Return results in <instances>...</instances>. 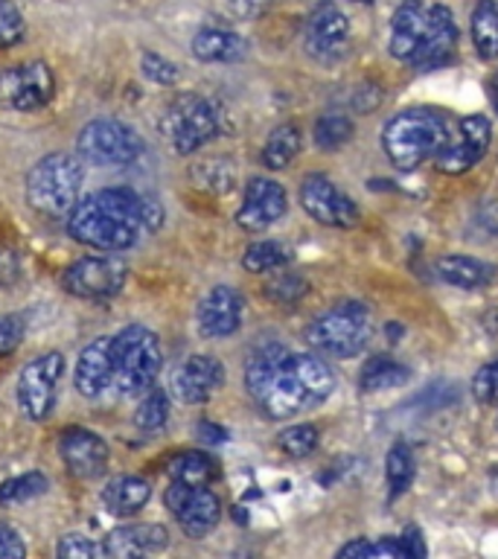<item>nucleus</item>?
<instances>
[{"label": "nucleus", "instance_id": "nucleus-23", "mask_svg": "<svg viewBox=\"0 0 498 559\" xmlns=\"http://www.w3.org/2000/svg\"><path fill=\"white\" fill-rule=\"evenodd\" d=\"M192 56L199 61H213V64H230V61L245 59L248 52V41L242 35L230 33V29H216V26H208V29H199L195 38H192Z\"/></svg>", "mask_w": 498, "mask_h": 559}, {"label": "nucleus", "instance_id": "nucleus-35", "mask_svg": "<svg viewBox=\"0 0 498 559\" xmlns=\"http://www.w3.org/2000/svg\"><path fill=\"white\" fill-rule=\"evenodd\" d=\"M318 440H321L318 428L300 423V426H288L286 431H280L277 445L280 452L288 454V457H309L318 449Z\"/></svg>", "mask_w": 498, "mask_h": 559}, {"label": "nucleus", "instance_id": "nucleus-28", "mask_svg": "<svg viewBox=\"0 0 498 559\" xmlns=\"http://www.w3.org/2000/svg\"><path fill=\"white\" fill-rule=\"evenodd\" d=\"M169 478L192 484V487H208L210 480L218 478V466L210 454L183 452L169 461Z\"/></svg>", "mask_w": 498, "mask_h": 559}, {"label": "nucleus", "instance_id": "nucleus-26", "mask_svg": "<svg viewBox=\"0 0 498 559\" xmlns=\"http://www.w3.org/2000/svg\"><path fill=\"white\" fill-rule=\"evenodd\" d=\"M472 44L484 61L498 59V0H478L470 17Z\"/></svg>", "mask_w": 498, "mask_h": 559}, {"label": "nucleus", "instance_id": "nucleus-19", "mask_svg": "<svg viewBox=\"0 0 498 559\" xmlns=\"http://www.w3.org/2000/svg\"><path fill=\"white\" fill-rule=\"evenodd\" d=\"M225 382V367L213 356H190L173 373V393L187 405H201Z\"/></svg>", "mask_w": 498, "mask_h": 559}, {"label": "nucleus", "instance_id": "nucleus-41", "mask_svg": "<svg viewBox=\"0 0 498 559\" xmlns=\"http://www.w3.org/2000/svg\"><path fill=\"white\" fill-rule=\"evenodd\" d=\"M472 393L484 405H498V358L484 365L475 373V379H472Z\"/></svg>", "mask_w": 498, "mask_h": 559}, {"label": "nucleus", "instance_id": "nucleus-45", "mask_svg": "<svg viewBox=\"0 0 498 559\" xmlns=\"http://www.w3.org/2000/svg\"><path fill=\"white\" fill-rule=\"evenodd\" d=\"M269 7L271 0H227L230 15L239 17V21H253V17H260Z\"/></svg>", "mask_w": 498, "mask_h": 559}, {"label": "nucleus", "instance_id": "nucleus-42", "mask_svg": "<svg viewBox=\"0 0 498 559\" xmlns=\"http://www.w3.org/2000/svg\"><path fill=\"white\" fill-rule=\"evenodd\" d=\"M26 323L21 314H0V356H9L21 347Z\"/></svg>", "mask_w": 498, "mask_h": 559}, {"label": "nucleus", "instance_id": "nucleus-31", "mask_svg": "<svg viewBox=\"0 0 498 559\" xmlns=\"http://www.w3.org/2000/svg\"><path fill=\"white\" fill-rule=\"evenodd\" d=\"M288 248L286 245L274 242V239H262V242L248 245V251L242 257L245 271H251V274H265V271H274L280 265H286L288 262Z\"/></svg>", "mask_w": 498, "mask_h": 559}, {"label": "nucleus", "instance_id": "nucleus-13", "mask_svg": "<svg viewBox=\"0 0 498 559\" xmlns=\"http://www.w3.org/2000/svg\"><path fill=\"white\" fill-rule=\"evenodd\" d=\"M126 283V262L120 257H82L64 271V288L82 300L114 297Z\"/></svg>", "mask_w": 498, "mask_h": 559}, {"label": "nucleus", "instance_id": "nucleus-49", "mask_svg": "<svg viewBox=\"0 0 498 559\" xmlns=\"http://www.w3.org/2000/svg\"><path fill=\"white\" fill-rule=\"evenodd\" d=\"M489 94H493V105H496L498 111V73L493 76V82H489Z\"/></svg>", "mask_w": 498, "mask_h": 559}, {"label": "nucleus", "instance_id": "nucleus-36", "mask_svg": "<svg viewBox=\"0 0 498 559\" xmlns=\"http://www.w3.org/2000/svg\"><path fill=\"white\" fill-rule=\"evenodd\" d=\"M341 559H408L405 550H402L400 539H382V542H370V539H358L349 542L339 550Z\"/></svg>", "mask_w": 498, "mask_h": 559}, {"label": "nucleus", "instance_id": "nucleus-47", "mask_svg": "<svg viewBox=\"0 0 498 559\" xmlns=\"http://www.w3.org/2000/svg\"><path fill=\"white\" fill-rule=\"evenodd\" d=\"M400 545H402V550H405V557H411V559L426 557V542H423V536H419L417 527H408V531L402 533Z\"/></svg>", "mask_w": 498, "mask_h": 559}, {"label": "nucleus", "instance_id": "nucleus-44", "mask_svg": "<svg viewBox=\"0 0 498 559\" xmlns=\"http://www.w3.org/2000/svg\"><path fill=\"white\" fill-rule=\"evenodd\" d=\"M26 554L24 539L17 536L15 527L0 522V559H21Z\"/></svg>", "mask_w": 498, "mask_h": 559}, {"label": "nucleus", "instance_id": "nucleus-34", "mask_svg": "<svg viewBox=\"0 0 498 559\" xmlns=\"http://www.w3.org/2000/svg\"><path fill=\"white\" fill-rule=\"evenodd\" d=\"M169 419V396L164 391H146L143 402L134 411V426L140 431H161Z\"/></svg>", "mask_w": 498, "mask_h": 559}, {"label": "nucleus", "instance_id": "nucleus-6", "mask_svg": "<svg viewBox=\"0 0 498 559\" xmlns=\"http://www.w3.org/2000/svg\"><path fill=\"white\" fill-rule=\"evenodd\" d=\"M82 178H85V169L76 155L52 152L42 157L26 175V201L44 216H70V210L76 207Z\"/></svg>", "mask_w": 498, "mask_h": 559}, {"label": "nucleus", "instance_id": "nucleus-32", "mask_svg": "<svg viewBox=\"0 0 498 559\" xmlns=\"http://www.w3.org/2000/svg\"><path fill=\"white\" fill-rule=\"evenodd\" d=\"M353 120L347 114H323L315 122V143L327 152H335V148L347 146L349 138H353Z\"/></svg>", "mask_w": 498, "mask_h": 559}, {"label": "nucleus", "instance_id": "nucleus-25", "mask_svg": "<svg viewBox=\"0 0 498 559\" xmlns=\"http://www.w3.org/2000/svg\"><path fill=\"white\" fill-rule=\"evenodd\" d=\"M435 271H437V277L443 280V283L458 288H481L496 277V269H493V265L475 260V257H466V253H449V257H440Z\"/></svg>", "mask_w": 498, "mask_h": 559}, {"label": "nucleus", "instance_id": "nucleus-1", "mask_svg": "<svg viewBox=\"0 0 498 559\" xmlns=\"http://www.w3.org/2000/svg\"><path fill=\"white\" fill-rule=\"evenodd\" d=\"M245 384L265 417L288 419L327 402L335 391V376L321 356L292 353L274 341L248 358Z\"/></svg>", "mask_w": 498, "mask_h": 559}, {"label": "nucleus", "instance_id": "nucleus-20", "mask_svg": "<svg viewBox=\"0 0 498 559\" xmlns=\"http://www.w3.org/2000/svg\"><path fill=\"white\" fill-rule=\"evenodd\" d=\"M245 312L242 295L230 286L210 288L199 304V330L204 338H227L239 330Z\"/></svg>", "mask_w": 498, "mask_h": 559}, {"label": "nucleus", "instance_id": "nucleus-33", "mask_svg": "<svg viewBox=\"0 0 498 559\" xmlns=\"http://www.w3.org/2000/svg\"><path fill=\"white\" fill-rule=\"evenodd\" d=\"M44 492H47V478L42 472H24V475L0 484V504H24V501L44 496Z\"/></svg>", "mask_w": 498, "mask_h": 559}, {"label": "nucleus", "instance_id": "nucleus-43", "mask_svg": "<svg viewBox=\"0 0 498 559\" xmlns=\"http://www.w3.org/2000/svg\"><path fill=\"white\" fill-rule=\"evenodd\" d=\"M143 73L157 85H175L178 82V68L164 56H157V52H143Z\"/></svg>", "mask_w": 498, "mask_h": 559}, {"label": "nucleus", "instance_id": "nucleus-40", "mask_svg": "<svg viewBox=\"0 0 498 559\" xmlns=\"http://www.w3.org/2000/svg\"><path fill=\"white\" fill-rule=\"evenodd\" d=\"M56 554L61 559H87V557H105V545H96L82 533H68L61 536L59 545H56Z\"/></svg>", "mask_w": 498, "mask_h": 559}, {"label": "nucleus", "instance_id": "nucleus-10", "mask_svg": "<svg viewBox=\"0 0 498 559\" xmlns=\"http://www.w3.org/2000/svg\"><path fill=\"white\" fill-rule=\"evenodd\" d=\"M64 373V356L47 353L33 358L17 376V408L29 423H42L50 417L52 402H56V384Z\"/></svg>", "mask_w": 498, "mask_h": 559}, {"label": "nucleus", "instance_id": "nucleus-30", "mask_svg": "<svg viewBox=\"0 0 498 559\" xmlns=\"http://www.w3.org/2000/svg\"><path fill=\"white\" fill-rule=\"evenodd\" d=\"M414 469H417L414 452H411L405 443H393L391 452H388V463H384V478H388L391 498L402 496V492L411 487V480H414Z\"/></svg>", "mask_w": 498, "mask_h": 559}, {"label": "nucleus", "instance_id": "nucleus-22", "mask_svg": "<svg viewBox=\"0 0 498 559\" xmlns=\"http://www.w3.org/2000/svg\"><path fill=\"white\" fill-rule=\"evenodd\" d=\"M76 391L85 400L103 396L108 388H114V367H111V338L91 341L76 361Z\"/></svg>", "mask_w": 498, "mask_h": 559}, {"label": "nucleus", "instance_id": "nucleus-4", "mask_svg": "<svg viewBox=\"0 0 498 559\" xmlns=\"http://www.w3.org/2000/svg\"><path fill=\"white\" fill-rule=\"evenodd\" d=\"M452 140L449 122L428 108H411L388 120L382 131L384 155L400 169H417L426 160H435Z\"/></svg>", "mask_w": 498, "mask_h": 559}, {"label": "nucleus", "instance_id": "nucleus-29", "mask_svg": "<svg viewBox=\"0 0 498 559\" xmlns=\"http://www.w3.org/2000/svg\"><path fill=\"white\" fill-rule=\"evenodd\" d=\"M297 155H300V131H297V126L286 122V126H277L271 131L269 140H265L262 164L269 169H286Z\"/></svg>", "mask_w": 498, "mask_h": 559}, {"label": "nucleus", "instance_id": "nucleus-5", "mask_svg": "<svg viewBox=\"0 0 498 559\" xmlns=\"http://www.w3.org/2000/svg\"><path fill=\"white\" fill-rule=\"evenodd\" d=\"M161 365H164L161 341L149 326L131 323L111 338L114 388L122 396H143L146 391H152Z\"/></svg>", "mask_w": 498, "mask_h": 559}, {"label": "nucleus", "instance_id": "nucleus-24", "mask_svg": "<svg viewBox=\"0 0 498 559\" xmlns=\"http://www.w3.org/2000/svg\"><path fill=\"white\" fill-rule=\"evenodd\" d=\"M149 496H152L149 480L138 478V475H120V478H114L105 484L103 504L111 515L126 519V515L140 513V510L146 507Z\"/></svg>", "mask_w": 498, "mask_h": 559}, {"label": "nucleus", "instance_id": "nucleus-16", "mask_svg": "<svg viewBox=\"0 0 498 559\" xmlns=\"http://www.w3.org/2000/svg\"><path fill=\"white\" fill-rule=\"evenodd\" d=\"M489 140H493V129H489L487 117H481V114L463 117L458 122V140H449V146L435 157L437 169L443 175L470 173L472 166L487 155Z\"/></svg>", "mask_w": 498, "mask_h": 559}, {"label": "nucleus", "instance_id": "nucleus-39", "mask_svg": "<svg viewBox=\"0 0 498 559\" xmlns=\"http://www.w3.org/2000/svg\"><path fill=\"white\" fill-rule=\"evenodd\" d=\"M309 292V286L304 283V277H297V274H280V277H274L265 286V295L274 300V304H297L300 297Z\"/></svg>", "mask_w": 498, "mask_h": 559}, {"label": "nucleus", "instance_id": "nucleus-48", "mask_svg": "<svg viewBox=\"0 0 498 559\" xmlns=\"http://www.w3.org/2000/svg\"><path fill=\"white\" fill-rule=\"evenodd\" d=\"M199 440L210 445H222L227 440V428L210 423V419H201L199 423Z\"/></svg>", "mask_w": 498, "mask_h": 559}, {"label": "nucleus", "instance_id": "nucleus-2", "mask_svg": "<svg viewBox=\"0 0 498 559\" xmlns=\"http://www.w3.org/2000/svg\"><path fill=\"white\" fill-rule=\"evenodd\" d=\"M164 225V207L129 187H108L91 192L68 216V234L76 242L99 251L131 248L143 234Z\"/></svg>", "mask_w": 498, "mask_h": 559}, {"label": "nucleus", "instance_id": "nucleus-11", "mask_svg": "<svg viewBox=\"0 0 498 559\" xmlns=\"http://www.w3.org/2000/svg\"><path fill=\"white\" fill-rule=\"evenodd\" d=\"M166 507L181 524L190 539H204L222 519V501L208 487H192L183 480H173L166 489Z\"/></svg>", "mask_w": 498, "mask_h": 559}, {"label": "nucleus", "instance_id": "nucleus-18", "mask_svg": "<svg viewBox=\"0 0 498 559\" xmlns=\"http://www.w3.org/2000/svg\"><path fill=\"white\" fill-rule=\"evenodd\" d=\"M59 454L76 478H96L108 466V443L96 431L68 428L59 437Z\"/></svg>", "mask_w": 498, "mask_h": 559}, {"label": "nucleus", "instance_id": "nucleus-12", "mask_svg": "<svg viewBox=\"0 0 498 559\" xmlns=\"http://www.w3.org/2000/svg\"><path fill=\"white\" fill-rule=\"evenodd\" d=\"M56 82L44 61H26L0 73V103L15 111H35L52 99Z\"/></svg>", "mask_w": 498, "mask_h": 559}, {"label": "nucleus", "instance_id": "nucleus-46", "mask_svg": "<svg viewBox=\"0 0 498 559\" xmlns=\"http://www.w3.org/2000/svg\"><path fill=\"white\" fill-rule=\"evenodd\" d=\"M21 280V260L17 253L0 251V286H15Z\"/></svg>", "mask_w": 498, "mask_h": 559}, {"label": "nucleus", "instance_id": "nucleus-21", "mask_svg": "<svg viewBox=\"0 0 498 559\" xmlns=\"http://www.w3.org/2000/svg\"><path fill=\"white\" fill-rule=\"evenodd\" d=\"M105 557L134 559L161 554L169 545V533L164 524H126L105 536Z\"/></svg>", "mask_w": 498, "mask_h": 559}, {"label": "nucleus", "instance_id": "nucleus-3", "mask_svg": "<svg viewBox=\"0 0 498 559\" xmlns=\"http://www.w3.org/2000/svg\"><path fill=\"white\" fill-rule=\"evenodd\" d=\"M458 47L452 9L426 0H402L391 17V56L417 70L443 68Z\"/></svg>", "mask_w": 498, "mask_h": 559}, {"label": "nucleus", "instance_id": "nucleus-37", "mask_svg": "<svg viewBox=\"0 0 498 559\" xmlns=\"http://www.w3.org/2000/svg\"><path fill=\"white\" fill-rule=\"evenodd\" d=\"M192 178L201 183V190H210V192H227L236 181L234 166H230V160H225V157L199 164L195 169H192Z\"/></svg>", "mask_w": 498, "mask_h": 559}, {"label": "nucleus", "instance_id": "nucleus-17", "mask_svg": "<svg viewBox=\"0 0 498 559\" xmlns=\"http://www.w3.org/2000/svg\"><path fill=\"white\" fill-rule=\"evenodd\" d=\"M283 213H286L283 187L271 178H251L245 187L242 207L236 213V225L251 230V234H260V230L274 225L277 218H283Z\"/></svg>", "mask_w": 498, "mask_h": 559}, {"label": "nucleus", "instance_id": "nucleus-14", "mask_svg": "<svg viewBox=\"0 0 498 559\" xmlns=\"http://www.w3.org/2000/svg\"><path fill=\"white\" fill-rule=\"evenodd\" d=\"M300 204L315 222L327 227H356L358 207L327 175H309L300 183Z\"/></svg>", "mask_w": 498, "mask_h": 559}, {"label": "nucleus", "instance_id": "nucleus-27", "mask_svg": "<svg viewBox=\"0 0 498 559\" xmlns=\"http://www.w3.org/2000/svg\"><path fill=\"white\" fill-rule=\"evenodd\" d=\"M411 370L400 361H393L388 356L370 358L361 370V379H358V388L365 393H376V391H391V388H400V384L408 382Z\"/></svg>", "mask_w": 498, "mask_h": 559}, {"label": "nucleus", "instance_id": "nucleus-9", "mask_svg": "<svg viewBox=\"0 0 498 559\" xmlns=\"http://www.w3.org/2000/svg\"><path fill=\"white\" fill-rule=\"evenodd\" d=\"M76 146L82 160H87L91 166H129L143 152V140L126 122L114 120V117H99L79 131Z\"/></svg>", "mask_w": 498, "mask_h": 559}, {"label": "nucleus", "instance_id": "nucleus-7", "mask_svg": "<svg viewBox=\"0 0 498 559\" xmlns=\"http://www.w3.org/2000/svg\"><path fill=\"white\" fill-rule=\"evenodd\" d=\"M374 338V314L358 300H344L330 312L315 318L306 330V344L315 353L335 358H353Z\"/></svg>", "mask_w": 498, "mask_h": 559}, {"label": "nucleus", "instance_id": "nucleus-8", "mask_svg": "<svg viewBox=\"0 0 498 559\" xmlns=\"http://www.w3.org/2000/svg\"><path fill=\"white\" fill-rule=\"evenodd\" d=\"M218 129H222L218 105L195 94L178 96L161 120V131L178 155L199 152L208 140L216 138Z\"/></svg>", "mask_w": 498, "mask_h": 559}, {"label": "nucleus", "instance_id": "nucleus-38", "mask_svg": "<svg viewBox=\"0 0 498 559\" xmlns=\"http://www.w3.org/2000/svg\"><path fill=\"white\" fill-rule=\"evenodd\" d=\"M24 38V15L12 0H0V50Z\"/></svg>", "mask_w": 498, "mask_h": 559}, {"label": "nucleus", "instance_id": "nucleus-15", "mask_svg": "<svg viewBox=\"0 0 498 559\" xmlns=\"http://www.w3.org/2000/svg\"><path fill=\"white\" fill-rule=\"evenodd\" d=\"M304 44L318 61H339L347 56L349 21L335 3H321L306 21Z\"/></svg>", "mask_w": 498, "mask_h": 559}]
</instances>
